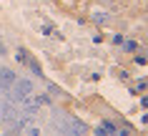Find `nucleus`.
Returning <instances> with one entry per match:
<instances>
[{
  "label": "nucleus",
  "instance_id": "nucleus-3",
  "mask_svg": "<svg viewBox=\"0 0 148 136\" xmlns=\"http://www.w3.org/2000/svg\"><path fill=\"white\" fill-rule=\"evenodd\" d=\"M95 134H123V131H121L113 121H101L98 128H95Z\"/></svg>",
  "mask_w": 148,
  "mask_h": 136
},
{
  "label": "nucleus",
  "instance_id": "nucleus-7",
  "mask_svg": "<svg viewBox=\"0 0 148 136\" xmlns=\"http://www.w3.org/2000/svg\"><path fill=\"white\" fill-rule=\"evenodd\" d=\"M15 58L20 61V63H28V61H30V58H28V50H25V48H20V50H18V53H15Z\"/></svg>",
  "mask_w": 148,
  "mask_h": 136
},
{
  "label": "nucleus",
  "instance_id": "nucleus-6",
  "mask_svg": "<svg viewBox=\"0 0 148 136\" xmlns=\"http://www.w3.org/2000/svg\"><path fill=\"white\" fill-rule=\"evenodd\" d=\"M33 101H35L38 106H48V104H50V96H45V93H40V96H35Z\"/></svg>",
  "mask_w": 148,
  "mask_h": 136
},
{
  "label": "nucleus",
  "instance_id": "nucleus-9",
  "mask_svg": "<svg viewBox=\"0 0 148 136\" xmlns=\"http://www.w3.org/2000/svg\"><path fill=\"white\" fill-rule=\"evenodd\" d=\"M146 86H148V83H146Z\"/></svg>",
  "mask_w": 148,
  "mask_h": 136
},
{
  "label": "nucleus",
  "instance_id": "nucleus-8",
  "mask_svg": "<svg viewBox=\"0 0 148 136\" xmlns=\"http://www.w3.org/2000/svg\"><path fill=\"white\" fill-rule=\"evenodd\" d=\"M136 63H138V66H146V63H148V56H143V53H138V56H136Z\"/></svg>",
  "mask_w": 148,
  "mask_h": 136
},
{
  "label": "nucleus",
  "instance_id": "nucleus-1",
  "mask_svg": "<svg viewBox=\"0 0 148 136\" xmlns=\"http://www.w3.org/2000/svg\"><path fill=\"white\" fill-rule=\"evenodd\" d=\"M10 93H13L15 101L28 98V96L33 93V81H28V78H15V81H13V86H10Z\"/></svg>",
  "mask_w": 148,
  "mask_h": 136
},
{
  "label": "nucleus",
  "instance_id": "nucleus-2",
  "mask_svg": "<svg viewBox=\"0 0 148 136\" xmlns=\"http://www.w3.org/2000/svg\"><path fill=\"white\" fill-rule=\"evenodd\" d=\"M18 76L10 68H0V88H5V91H10V86H13V81H15Z\"/></svg>",
  "mask_w": 148,
  "mask_h": 136
},
{
  "label": "nucleus",
  "instance_id": "nucleus-5",
  "mask_svg": "<svg viewBox=\"0 0 148 136\" xmlns=\"http://www.w3.org/2000/svg\"><path fill=\"white\" fill-rule=\"evenodd\" d=\"M121 46H123L125 53H136V50H138V43H136V40H125V38H123V43H121Z\"/></svg>",
  "mask_w": 148,
  "mask_h": 136
},
{
  "label": "nucleus",
  "instance_id": "nucleus-4",
  "mask_svg": "<svg viewBox=\"0 0 148 136\" xmlns=\"http://www.w3.org/2000/svg\"><path fill=\"white\" fill-rule=\"evenodd\" d=\"M43 35H48V38H63L60 30H58L53 23H43Z\"/></svg>",
  "mask_w": 148,
  "mask_h": 136
}]
</instances>
